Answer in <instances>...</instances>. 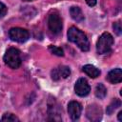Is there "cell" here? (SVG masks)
<instances>
[{
    "label": "cell",
    "mask_w": 122,
    "mask_h": 122,
    "mask_svg": "<svg viewBox=\"0 0 122 122\" xmlns=\"http://www.w3.org/2000/svg\"><path fill=\"white\" fill-rule=\"evenodd\" d=\"M68 39L69 41L74 43L83 51H88L90 50V42L87 38V35L76 27H71L69 29Z\"/></svg>",
    "instance_id": "6da1fadb"
},
{
    "label": "cell",
    "mask_w": 122,
    "mask_h": 122,
    "mask_svg": "<svg viewBox=\"0 0 122 122\" xmlns=\"http://www.w3.org/2000/svg\"><path fill=\"white\" fill-rule=\"evenodd\" d=\"M4 62L11 69H18L21 66L22 58L21 52L16 48H10L6 51L4 55Z\"/></svg>",
    "instance_id": "7a4b0ae2"
},
{
    "label": "cell",
    "mask_w": 122,
    "mask_h": 122,
    "mask_svg": "<svg viewBox=\"0 0 122 122\" xmlns=\"http://www.w3.org/2000/svg\"><path fill=\"white\" fill-rule=\"evenodd\" d=\"M113 37L109 32H104L98 38L96 43V51L98 54H107L112 51L113 45Z\"/></svg>",
    "instance_id": "3957f363"
},
{
    "label": "cell",
    "mask_w": 122,
    "mask_h": 122,
    "mask_svg": "<svg viewBox=\"0 0 122 122\" xmlns=\"http://www.w3.org/2000/svg\"><path fill=\"white\" fill-rule=\"evenodd\" d=\"M48 26H49L50 30L53 34L61 33L62 29H63V23H62V19L57 11H53L49 15Z\"/></svg>",
    "instance_id": "277c9868"
},
{
    "label": "cell",
    "mask_w": 122,
    "mask_h": 122,
    "mask_svg": "<svg viewBox=\"0 0 122 122\" xmlns=\"http://www.w3.org/2000/svg\"><path fill=\"white\" fill-rule=\"evenodd\" d=\"M9 36L10 38L17 43H24L30 38V32L22 28H11L9 30Z\"/></svg>",
    "instance_id": "5b68a950"
},
{
    "label": "cell",
    "mask_w": 122,
    "mask_h": 122,
    "mask_svg": "<svg viewBox=\"0 0 122 122\" xmlns=\"http://www.w3.org/2000/svg\"><path fill=\"white\" fill-rule=\"evenodd\" d=\"M74 91H75V93L81 97H84V96H87L90 92H91V87L88 83V81L85 79V78H79L75 85H74Z\"/></svg>",
    "instance_id": "8992f818"
},
{
    "label": "cell",
    "mask_w": 122,
    "mask_h": 122,
    "mask_svg": "<svg viewBox=\"0 0 122 122\" xmlns=\"http://www.w3.org/2000/svg\"><path fill=\"white\" fill-rule=\"evenodd\" d=\"M70 74H71V70L67 66H59L57 68H54L51 72V78L54 81H58L61 78L65 79V78L69 77Z\"/></svg>",
    "instance_id": "52a82bcc"
},
{
    "label": "cell",
    "mask_w": 122,
    "mask_h": 122,
    "mask_svg": "<svg viewBox=\"0 0 122 122\" xmlns=\"http://www.w3.org/2000/svg\"><path fill=\"white\" fill-rule=\"evenodd\" d=\"M52 102L51 103V101H49V107H48V112L49 115L51 116L50 119L51 120H54V121H60L61 120V112H60V107L57 104V102L54 100V98H51Z\"/></svg>",
    "instance_id": "ba28073f"
},
{
    "label": "cell",
    "mask_w": 122,
    "mask_h": 122,
    "mask_svg": "<svg viewBox=\"0 0 122 122\" xmlns=\"http://www.w3.org/2000/svg\"><path fill=\"white\" fill-rule=\"evenodd\" d=\"M82 106L77 101H71L68 104V112L71 120H77L80 117Z\"/></svg>",
    "instance_id": "9c48e42d"
},
{
    "label": "cell",
    "mask_w": 122,
    "mask_h": 122,
    "mask_svg": "<svg viewBox=\"0 0 122 122\" xmlns=\"http://www.w3.org/2000/svg\"><path fill=\"white\" fill-rule=\"evenodd\" d=\"M86 115L89 120L97 122L102 118V111L97 105H91L87 109Z\"/></svg>",
    "instance_id": "30bf717a"
},
{
    "label": "cell",
    "mask_w": 122,
    "mask_h": 122,
    "mask_svg": "<svg viewBox=\"0 0 122 122\" xmlns=\"http://www.w3.org/2000/svg\"><path fill=\"white\" fill-rule=\"evenodd\" d=\"M107 80L111 82L112 84H117L122 81V71L121 69H113L112 70L108 75H107Z\"/></svg>",
    "instance_id": "8fae6325"
},
{
    "label": "cell",
    "mask_w": 122,
    "mask_h": 122,
    "mask_svg": "<svg viewBox=\"0 0 122 122\" xmlns=\"http://www.w3.org/2000/svg\"><path fill=\"white\" fill-rule=\"evenodd\" d=\"M83 71L91 78H96L100 74V71L93 65H90V64H87L83 67Z\"/></svg>",
    "instance_id": "7c38bea8"
},
{
    "label": "cell",
    "mask_w": 122,
    "mask_h": 122,
    "mask_svg": "<svg viewBox=\"0 0 122 122\" xmlns=\"http://www.w3.org/2000/svg\"><path fill=\"white\" fill-rule=\"evenodd\" d=\"M70 14L71 18L76 22H82L84 20V14L78 7H71L70 9Z\"/></svg>",
    "instance_id": "4fadbf2b"
},
{
    "label": "cell",
    "mask_w": 122,
    "mask_h": 122,
    "mask_svg": "<svg viewBox=\"0 0 122 122\" xmlns=\"http://www.w3.org/2000/svg\"><path fill=\"white\" fill-rule=\"evenodd\" d=\"M121 106V101L119 100V99H117V98H114L112 101V103L107 107V110H106V112H107V114H109V115H111L117 108H119Z\"/></svg>",
    "instance_id": "5bb4252c"
},
{
    "label": "cell",
    "mask_w": 122,
    "mask_h": 122,
    "mask_svg": "<svg viewBox=\"0 0 122 122\" xmlns=\"http://www.w3.org/2000/svg\"><path fill=\"white\" fill-rule=\"evenodd\" d=\"M95 95L99 99H103L107 95V89L105 88V86L103 84L99 83L96 86V88H95Z\"/></svg>",
    "instance_id": "9a60e30c"
},
{
    "label": "cell",
    "mask_w": 122,
    "mask_h": 122,
    "mask_svg": "<svg viewBox=\"0 0 122 122\" xmlns=\"http://www.w3.org/2000/svg\"><path fill=\"white\" fill-rule=\"evenodd\" d=\"M49 51L54 54V55H57V56H63L64 55V51L61 48L59 47H56V46H52V45H50L49 46Z\"/></svg>",
    "instance_id": "2e32d148"
},
{
    "label": "cell",
    "mask_w": 122,
    "mask_h": 122,
    "mask_svg": "<svg viewBox=\"0 0 122 122\" xmlns=\"http://www.w3.org/2000/svg\"><path fill=\"white\" fill-rule=\"evenodd\" d=\"M2 121H8V122H14V121H19V118L17 116H15L13 113H10V112H7L5 113L2 118H1Z\"/></svg>",
    "instance_id": "e0dca14e"
},
{
    "label": "cell",
    "mask_w": 122,
    "mask_h": 122,
    "mask_svg": "<svg viewBox=\"0 0 122 122\" xmlns=\"http://www.w3.org/2000/svg\"><path fill=\"white\" fill-rule=\"evenodd\" d=\"M112 28H113L114 32H115L117 35H120V34H121V32H122V29H121V23H120L119 21L113 23Z\"/></svg>",
    "instance_id": "ac0fdd59"
},
{
    "label": "cell",
    "mask_w": 122,
    "mask_h": 122,
    "mask_svg": "<svg viewBox=\"0 0 122 122\" xmlns=\"http://www.w3.org/2000/svg\"><path fill=\"white\" fill-rule=\"evenodd\" d=\"M7 11H8V8L6 7V5L0 2V19L3 18L7 14Z\"/></svg>",
    "instance_id": "d6986e66"
},
{
    "label": "cell",
    "mask_w": 122,
    "mask_h": 122,
    "mask_svg": "<svg viewBox=\"0 0 122 122\" xmlns=\"http://www.w3.org/2000/svg\"><path fill=\"white\" fill-rule=\"evenodd\" d=\"M86 2L90 7H93L96 5V0H86Z\"/></svg>",
    "instance_id": "ffe728a7"
},
{
    "label": "cell",
    "mask_w": 122,
    "mask_h": 122,
    "mask_svg": "<svg viewBox=\"0 0 122 122\" xmlns=\"http://www.w3.org/2000/svg\"><path fill=\"white\" fill-rule=\"evenodd\" d=\"M118 120L119 121H122V112H118Z\"/></svg>",
    "instance_id": "44dd1931"
},
{
    "label": "cell",
    "mask_w": 122,
    "mask_h": 122,
    "mask_svg": "<svg viewBox=\"0 0 122 122\" xmlns=\"http://www.w3.org/2000/svg\"><path fill=\"white\" fill-rule=\"evenodd\" d=\"M22 1H27L28 2V1H34V0H22Z\"/></svg>",
    "instance_id": "7402d4cb"
}]
</instances>
